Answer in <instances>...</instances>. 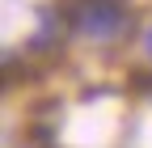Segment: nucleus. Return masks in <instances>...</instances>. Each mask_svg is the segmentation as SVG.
I'll return each mask as SVG.
<instances>
[{
  "label": "nucleus",
  "instance_id": "nucleus-2",
  "mask_svg": "<svg viewBox=\"0 0 152 148\" xmlns=\"http://www.w3.org/2000/svg\"><path fill=\"white\" fill-rule=\"evenodd\" d=\"M144 51H148V59H152V26H148V34H144Z\"/></svg>",
  "mask_w": 152,
  "mask_h": 148
},
{
  "label": "nucleus",
  "instance_id": "nucleus-1",
  "mask_svg": "<svg viewBox=\"0 0 152 148\" xmlns=\"http://www.w3.org/2000/svg\"><path fill=\"white\" fill-rule=\"evenodd\" d=\"M72 21L85 38H114L127 21V4L123 0H80Z\"/></svg>",
  "mask_w": 152,
  "mask_h": 148
}]
</instances>
